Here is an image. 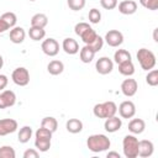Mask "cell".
Instances as JSON below:
<instances>
[{
	"mask_svg": "<svg viewBox=\"0 0 158 158\" xmlns=\"http://www.w3.org/2000/svg\"><path fill=\"white\" fill-rule=\"evenodd\" d=\"M41 127H44V128L49 130V131L53 133V132H56L57 128H58V121H57V118L53 117V116H46V117H43L42 121H41Z\"/></svg>",
	"mask_w": 158,
	"mask_h": 158,
	"instance_id": "obj_26",
	"label": "cell"
},
{
	"mask_svg": "<svg viewBox=\"0 0 158 158\" xmlns=\"http://www.w3.org/2000/svg\"><path fill=\"white\" fill-rule=\"evenodd\" d=\"M117 0H100V5L105 10H114L115 7H117Z\"/></svg>",
	"mask_w": 158,
	"mask_h": 158,
	"instance_id": "obj_38",
	"label": "cell"
},
{
	"mask_svg": "<svg viewBox=\"0 0 158 158\" xmlns=\"http://www.w3.org/2000/svg\"><path fill=\"white\" fill-rule=\"evenodd\" d=\"M16 152L11 146H1L0 147V158H15Z\"/></svg>",
	"mask_w": 158,
	"mask_h": 158,
	"instance_id": "obj_33",
	"label": "cell"
},
{
	"mask_svg": "<svg viewBox=\"0 0 158 158\" xmlns=\"http://www.w3.org/2000/svg\"><path fill=\"white\" fill-rule=\"evenodd\" d=\"M85 2H86V0H67V4L69 6V9L73 10V11L83 10L84 6H85Z\"/></svg>",
	"mask_w": 158,
	"mask_h": 158,
	"instance_id": "obj_34",
	"label": "cell"
},
{
	"mask_svg": "<svg viewBox=\"0 0 158 158\" xmlns=\"http://www.w3.org/2000/svg\"><path fill=\"white\" fill-rule=\"evenodd\" d=\"M104 42H106L110 47H118L123 43V35L118 30H110L106 32Z\"/></svg>",
	"mask_w": 158,
	"mask_h": 158,
	"instance_id": "obj_7",
	"label": "cell"
},
{
	"mask_svg": "<svg viewBox=\"0 0 158 158\" xmlns=\"http://www.w3.org/2000/svg\"><path fill=\"white\" fill-rule=\"evenodd\" d=\"M33 135V131H32V127L31 126H22L19 131V135H17V139L20 143H27L30 141V138L32 137Z\"/></svg>",
	"mask_w": 158,
	"mask_h": 158,
	"instance_id": "obj_25",
	"label": "cell"
},
{
	"mask_svg": "<svg viewBox=\"0 0 158 158\" xmlns=\"http://www.w3.org/2000/svg\"><path fill=\"white\" fill-rule=\"evenodd\" d=\"M2 65H4V58H2V56L0 54V69L2 68Z\"/></svg>",
	"mask_w": 158,
	"mask_h": 158,
	"instance_id": "obj_43",
	"label": "cell"
},
{
	"mask_svg": "<svg viewBox=\"0 0 158 158\" xmlns=\"http://www.w3.org/2000/svg\"><path fill=\"white\" fill-rule=\"evenodd\" d=\"M137 89H138V84L135 79L132 78H128V79H125L122 83H121V93L127 96V98H131L136 93H137Z\"/></svg>",
	"mask_w": 158,
	"mask_h": 158,
	"instance_id": "obj_13",
	"label": "cell"
},
{
	"mask_svg": "<svg viewBox=\"0 0 158 158\" xmlns=\"http://www.w3.org/2000/svg\"><path fill=\"white\" fill-rule=\"evenodd\" d=\"M91 26L89 25V23H86V22H78L75 26H74V32L80 37L86 30H89Z\"/></svg>",
	"mask_w": 158,
	"mask_h": 158,
	"instance_id": "obj_37",
	"label": "cell"
},
{
	"mask_svg": "<svg viewBox=\"0 0 158 158\" xmlns=\"http://www.w3.org/2000/svg\"><path fill=\"white\" fill-rule=\"evenodd\" d=\"M154 152V144L149 139H142L138 141V157L148 158Z\"/></svg>",
	"mask_w": 158,
	"mask_h": 158,
	"instance_id": "obj_14",
	"label": "cell"
},
{
	"mask_svg": "<svg viewBox=\"0 0 158 158\" xmlns=\"http://www.w3.org/2000/svg\"><path fill=\"white\" fill-rule=\"evenodd\" d=\"M16 104V94L12 90H2L0 93V109H7Z\"/></svg>",
	"mask_w": 158,
	"mask_h": 158,
	"instance_id": "obj_12",
	"label": "cell"
},
{
	"mask_svg": "<svg viewBox=\"0 0 158 158\" xmlns=\"http://www.w3.org/2000/svg\"><path fill=\"white\" fill-rule=\"evenodd\" d=\"M19 128V123L14 118H1L0 120V137L14 133Z\"/></svg>",
	"mask_w": 158,
	"mask_h": 158,
	"instance_id": "obj_11",
	"label": "cell"
},
{
	"mask_svg": "<svg viewBox=\"0 0 158 158\" xmlns=\"http://www.w3.org/2000/svg\"><path fill=\"white\" fill-rule=\"evenodd\" d=\"M132 57H131V53L126 49H117L115 53H114V62L116 64H120L122 62H126V60H131Z\"/></svg>",
	"mask_w": 158,
	"mask_h": 158,
	"instance_id": "obj_28",
	"label": "cell"
},
{
	"mask_svg": "<svg viewBox=\"0 0 158 158\" xmlns=\"http://www.w3.org/2000/svg\"><path fill=\"white\" fill-rule=\"evenodd\" d=\"M146 128V122L142 118H132L128 122V131L132 135H141Z\"/></svg>",
	"mask_w": 158,
	"mask_h": 158,
	"instance_id": "obj_19",
	"label": "cell"
},
{
	"mask_svg": "<svg viewBox=\"0 0 158 158\" xmlns=\"http://www.w3.org/2000/svg\"><path fill=\"white\" fill-rule=\"evenodd\" d=\"M42 52L48 57H54L59 52V43L54 38H46L41 44Z\"/></svg>",
	"mask_w": 158,
	"mask_h": 158,
	"instance_id": "obj_10",
	"label": "cell"
},
{
	"mask_svg": "<svg viewBox=\"0 0 158 158\" xmlns=\"http://www.w3.org/2000/svg\"><path fill=\"white\" fill-rule=\"evenodd\" d=\"M30 1H36V0H30Z\"/></svg>",
	"mask_w": 158,
	"mask_h": 158,
	"instance_id": "obj_45",
	"label": "cell"
},
{
	"mask_svg": "<svg viewBox=\"0 0 158 158\" xmlns=\"http://www.w3.org/2000/svg\"><path fill=\"white\" fill-rule=\"evenodd\" d=\"M106 157H107V158H111V157H115V158H120L121 156H120V153H117V152H114V151H111V152H109V153L106 154Z\"/></svg>",
	"mask_w": 158,
	"mask_h": 158,
	"instance_id": "obj_42",
	"label": "cell"
},
{
	"mask_svg": "<svg viewBox=\"0 0 158 158\" xmlns=\"http://www.w3.org/2000/svg\"><path fill=\"white\" fill-rule=\"evenodd\" d=\"M0 19H1V20H2L10 28H12V27L16 26L17 16H16L14 12H11V11H9V12H4V14L0 16Z\"/></svg>",
	"mask_w": 158,
	"mask_h": 158,
	"instance_id": "obj_29",
	"label": "cell"
},
{
	"mask_svg": "<svg viewBox=\"0 0 158 158\" xmlns=\"http://www.w3.org/2000/svg\"><path fill=\"white\" fill-rule=\"evenodd\" d=\"M95 52L93 51V48L90 47V46H88V44H85L83 48H80V51H79V58H80V60L83 62V63H90L93 59H94V57H95Z\"/></svg>",
	"mask_w": 158,
	"mask_h": 158,
	"instance_id": "obj_21",
	"label": "cell"
},
{
	"mask_svg": "<svg viewBox=\"0 0 158 158\" xmlns=\"http://www.w3.org/2000/svg\"><path fill=\"white\" fill-rule=\"evenodd\" d=\"M7 83H9L7 77L5 74H0V91H2L7 86Z\"/></svg>",
	"mask_w": 158,
	"mask_h": 158,
	"instance_id": "obj_40",
	"label": "cell"
},
{
	"mask_svg": "<svg viewBox=\"0 0 158 158\" xmlns=\"http://www.w3.org/2000/svg\"><path fill=\"white\" fill-rule=\"evenodd\" d=\"M52 132L44 127H40L35 132V147L38 152H47L51 148Z\"/></svg>",
	"mask_w": 158,
	"mask_h": 158,
	"instance_id": "obj_2",
	"label": "cell"
},
{
	"mask_svg": "<svg viewBox=\"0 0 158 158\" xmlns=\"http://www.w3.org/2000/svg\"><path fill=\"white\" fill-rule=\"evenodd\" d=\"M95 69L101 75L110 74L114 69V62L109 57H100L95 63Z\"/></svg>",
	"mask_w": 158,
	"mask_h": 158,
	"instance_id": "obj_8",
	"label": "cell"
},
{
	"mask_svg": "<svg viewBox=\"0 0 158 158\" xmlns=\"http://www.w3.org/2000/svg\"><path fill=\"white\" fill-rule=\"evenodd\" d=\"M118 72H120V74H122V75H125V77H131V75H133V74H135V64L132 63V59L120 63V64H118Z\"/></svg>",
	"mask_w": 158,
	"mask_h": 158,
	"instance_id": "obj_24",
	"label": "cell"
},
{
	"mask_svg": "<svg viewBox=\"0 0 158 158\" xmlns=\"http://www.w3.org/2000/svg\"><path fill=\"white\" fill-rule=\"evenodd\" d=\"M88 46H90L91 48H93V51L96 53V52H99L101 48H102V46H104V38L102 37H100L99 35L96 36V38L90 43V44H88Z\"/></svg>",
	"mask_w": 158,
	"mask_h": 158,
	"instance_id": "obj_36",
	"label": "cell"
},
{
	"mask_svg": "<svg viewBox=\"0 0 158 158\" xmlns=\"http://www.w3.org/2000/svg\"><path fill=\"white\" fill-rule=\"evenodd\" d=\"M40 156V152L35 148H28L23 152V158H37Z\"/></svg>",
	"mask_w": 158,
	"mask_h": 158,
	"instance_id": "obj_39",
	"label": "cell"
},
{
	"mask_svg": "<svg viewBox=\"0 0 158 158\" xmlns=\"http://www.w3.org/2000/svg\"><path fill=\"white\" fill-rule=\"evenodd\" d=\"M136 56H137L138 63L143 70H151L156 67L157 59H156V54L152 51H149L147 48H139L137 51Z\"/></svg>",
	"mask_w": 158,
	"mask_h": 158,
	"instance_id": "obj_5",
	"label": "cell"
},
{
	"mask_svg": "<svg viewBox=\"0 0 158 158\" xmlns=\"http://www.w3.org/2000/svg\"><path fill=\"white\" fill-rule=\"evenodd\" d=\"M47 25H48V17H47L46 14L38 12V14H35V15L31 17V26L44 28Z\"/></svg>",
	"mask_w": 158,
	"mask_h": 158,
	"instance_id": "obj_23",
	"label": "cell"
},
{
	"mask_svg": "<svg viewBox=\"0 0 158 158\" xmlns=\"http://www.w3.org/2000/svg\"><path fill=\"white\" fill-rule=\"evenodd\" d=\"M122 126V120L120 117H117L116 115L111 116V117H107L105 118V123H104V128L106 132L109 133H114V132H117Z\"/></svg>",
	"mask_w": 158,
	"mask_h": 158,
	"instance_id": "obj_15",
	"label": "cell"
},
{
	"mask_svg": "<svg viewBox=\"0 0 158 158\" xmlns=\"http://www.w3.org/2000/svg\"><path fill=\"white\" fill-rule=\"evenodd\" d=\"M153 38H154V41H156V42H158V38H157V28L154 30V35H153Z\"/></svg>",
	"mask_w": 158,
	"mask_h": 158,
	"instance_id": "obj_44",
	"label": "cell"
},
{
	"mask_svg": "<svg viewBox=\"0 0 158 158\" xmlns=\"http://www.w3.org/2000/svg\"><path fill=\"white\" fill-rule=\"evenodd\" d=\"M117 111H118V114L122 118L128 120V118H132L136 115V105L131 100H125L118 105Z\"/></svg>",
	"mask_w": 158,
	"mask_h": 158,
	"instance_id": "obj_9",
	"label": "cell"
},
{
	"mask_svg": "<svg viewBox=\"0 0 158 158\" xmlns=\"http://www.w3.org/2000/svg\"><path fill=\"white\" fill-rule=\"evenodd\" d=\"M62 48H63V51H64L67 54H70V56L77 54V53L79 52V44H78V42H77L74 38H72V37H67V38L63 40V42H62Z\"/></svg>",
	"mask_w": 158,
	"mask_h": 158,
	"instance_id": "obj_17",
	"label": "cell"
},
{
	"mask_svg": "<svg viewBox=\"0 0 158 158\" xmlns=\"http://www.w3.org/2000/svg\"><path fill=\"white\" fill-rule=\"evenodd\" d=\"M47 70H48V73L51 75H59L64 70V64H63V62H60L58 59H53V60H51L48 63Z\"/></svg>",
	"mask_w": 158,
	"mask_h": 158,
	"instance_id": "obj_22",
	"label": "cell"
},
{
	"mask_svg": "<svg viewBox=\"0 0 158 158\" xmlns=\"http://www.w3.org/2000/svg\"><path fill=\"white\" fill-rule=\"evenodd\" d=\"M28 36L32 41H41L46 37V30L41 28V27L31 26L30 30H28Z\"/></svg>",
	"mask_w": 158,
	"mask_h": 158,
	"instance_id": "obj_27",
	"label": "cell"
},
{
	"mask_svg": "<svg viewBox=\"0 0 158 158\" xmlns=\"http://www.w3.org/2000/svg\"><path fill=\"white\" fill-rule=\"evenodd\" d=\"M65 128L69 133H79L83 131V122L79 120V118H69L67 122H65Z\"/></svg>",
	"mask_w": 158,
	"mask_h": 158,
	"instance_id": "obj_20",
	"label": "cell"
},
{
	"mask_svg": "<svg viewBox=\"0 0 158 158\" xmlns=\"http://www.w3.org/2000/svg\"><path fill=\"white\" fill-rule=\"evenodd\" d=\"M9 28H10V27H9V26H7V25H6L1 19H0V33H4V32H5V31H7Z\"/></svg>",
	"mask_w": 158,
	"mask_h": 158,
	"instance_id": "obj_41",
	"label": "cell"
},
{
	"mask_svg": "<svg viewBox=\"0 0 158 158\" xmlns=\"http://www.w3.org/2000/svg\"><path fill=\"white\" fill-rule=\"evenodd\" d=\"M122 151L126 158L138 157V138L136 135H126L122 139Z\"/></svg>",
	"mask_w": 158,
	"mask_h": 158,
	"instance_id": "obj_4",
	"label": "cell"
},
{
	"mask_svg": "<svg viewBox=\"0 0 158 158\" xmlns=\"http://www.w3.org/2000/svg\"><path fill=\"white\" fill-rule=\"evenodd\" d=\"M88 19H89V22L90 23H99L100 21H101V12H100V10H98V9H95V7H93V9H90L89 10V14H88Z\"/></svg>",
	"mask_w": 158,
	"mask_h": 158,
	"instance_id": "obj_32",
	"label": "cell"
},
{
	"mask_svg": "<svg viewBox=\"0 0 158 158\" xmlns=\"http://www.w3.org/2000/svg\"><path fill=\"white\" fill-rule=\"evenodd\" d=\"M146 83L149 86H157L158 85V70L157 69L148 70V74L146 75Z\"/></svg>",
	"mask_w": 158,
	"mask_h": 158,
	"instance_id": "obj_30",
	"label": "cell"
},
{
	"mask_svg": "<svg viewBox=\"0 0 158 158\" xmlns=\"http://www.w3.org/2000/svg\"><path fill=\"white\" fill-rule=\"evenodd\" d=\"M12 81L19 86H26L30 83V73L25 67H19L14 69L11 74Z\"/></svg>",
	"mask_w": 158,
	"mask_h": 158,
	"instance_id": "obj_6",
	"label": "cell"
},
{
	"mask_svg": "<svg viewBox=\"0 0 158 158\" xmlns=\"http://www.w3.org/2000/svg\"><path fill=\"white\" fill-rule=\"evenodd\" d=\"M117 7L122 15H133L137 11V2L135 0H123L117 4Z\"/></svg>",
	"mask_w": 158,
	"mask_h": 158,
	"instance_id": "obj_16",
	"label": "cell"
},
{
	"mask_svg": "<svg viewBox=\"0 0 158 158\" xmlns=\"http://www.w3.org/2000/svg\"><path fill=\"white\" fill-rule=\"evenodd\" d=\"M111 146V141L106 135L102 133H95V135H90L86 139V147L89 151H91L93 153H100V152H105L110 148Z\"/></svg>",
	"mask_w": 158,
	"mask_h": 158,
	"instance_id": "obj_1",
	"label": "cell"
},
{
	"mask_svg": "<svg viewBox=\"0 0 158 158\" xmlns=\"http://www.w3.org/2000/svg\"><path fill=\"white\" fill-rule=\"evenodd\" d=\"M9 37H10V41H11L12 43H15V44H20V43H22V42L25 41L26 32H25V30H23L22 27H20V26H15V27H12V28L10 30V35H9Z\"/></svg>",
	"mask_w": 158,
	"mask_h": 158,
	"instance_id": "obj_18",
	"label": "cell"
},
{
	"mask_svg": "<svg viewBox=\"0 0 158 158\" xmlns=\"http://www.w3.org/2000/svg\"><path fill=\"white\" fill-rule=\"evenodd\" d=\"M139 4L151 11H154L158 9V0H139Z\"/></svg>",
	"mask_w": 158,
	"mask_h": 158,
	"instance_id": "obj_35",
	"label": "cell"
},
{
	"mask_svg": "<svg viewBox=\"0 0 158 158\" xmlns=\"http://www.w3.org/2000/svg\"><path fill=\"white\" fill-rule=\"evenodd\" d=\"M96 36H98V33L95 32V30H93V28L90 27L89 30H86V31L80 36V38H81V41H83L85 44H90V43L96 38Z\"/></svg>",
	"mask_w": 158,
	"mask_h": 158,
	"instance_id": "obj_31",
	"label": "cell"
},
{
	"mask_svg": "<svg viewBox=\"0 0 158 158\" xmlns=\"http://www.w3.org/2000/svg\"><path fill=\"white\" fill-rule=\"evenodd\" d=\"M116 112H117V105L114 101L100 102L94 105L93 107V114L98 118H107L116 115Z\"/></svg>",
	"mask_w": 158,
	"mask_h": 158,
	"instance_id": "obj_3",
	"label": "cell"
}]
</instances>
